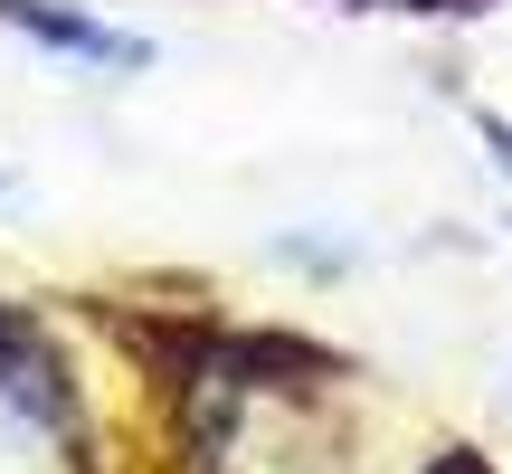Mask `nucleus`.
<instances>
[{
  "instance_id": "nucleus-3",
  "label": "nucleus",
  "mask_w": 512,
  "mask_h": 474,
  "mask_svg": "<svg viewBox=\"0 0 512 474\" xmlns=\"http://www.w3.org/2000/svg\"><path fill=\"white\" fill-rule=\"evenodd\" d=\"M484 143H494V171L512 181V124H503V114H484Z\"/></svg>"
},
{
  "instance_id": "nucleus-2",
  "label": "nucleus",
  "mask_w": 512,
  "mask_h": 474,
  "mask_svg": "<svg viewBox=\"0 0 512 474\" xmlns=\"http://www.w3.org/2000/svg\"><path fill=\"white\" fill-rule=\"evenodd\" d=\"M418 474H494V465H484V456H475V446H437V456H427Z\"/></svg>"
},
{
  "instance_id": "nucleus-1",
  "label": "nucleus",
  "mask_w": 512,
  "mask_h": 474,
  "mask_svg": "<svg viewBox=\"0 0 512 474\" xmlns=\"http://www.w3.org/2000/svg\"><path fill=\"white\" fill-rule=\"evenodd\" d=\"M0 29L29 38V48H48V57H67V67H86V76L152 67V38L143 29H114V19L76 10V0H0Z\"/></svg>"
}]
</instances>
